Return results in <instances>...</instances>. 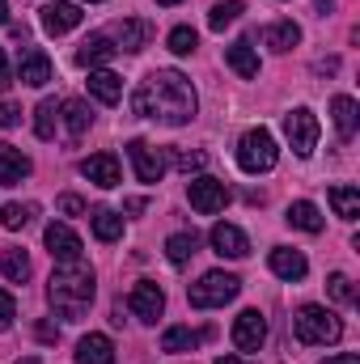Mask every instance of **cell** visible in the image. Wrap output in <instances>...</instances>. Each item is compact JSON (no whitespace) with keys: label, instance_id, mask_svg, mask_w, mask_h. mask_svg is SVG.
Listing matches in <instances>:
<instances>
[{"label":"cell","instance_id":"6da1fadb","mask_svg":"<svg viewBox=\"0 0 360 364\" xmlns=\"http://www.w3.org/2000/svg\"><path fill=\"white\" fill-rule=\"evenodd\" d=\"M195 106H199L195 85L182 77L179 68H157V73H149V77L136 85V93H132V110H136L140 119H157V123H166V127L191 123V119H195Z\"/></svg>","mask_w":360,"mask_h":364},{"label":"cell","instance_id":"603a6c76","mask_svg":"<svg viewBox=\"0 0 360 364\" xmlns=\"http://www.w3.org/2000/svg\"><path fill=\"white\" fill-rule=\"evenodd\" d=\"M331 114H335V132H339V140H352L360 127V110L356 102L348 97V93H339L335 102H331Z\"/></svg>","mask_w":360,"mask_h":364},{"label":"cell","instance_id":"e575fe53","mask_svg":"<svg viewBox=\"0 0 360 364\" xmlns=\"http://www.w3.org/2000/svg\"><path fill=\"white\" fill-rule=\"evenodd\" d=\"M327 292H331V301H339V305H356V288H352V279L344 272L327 275Z\"/></svg>","mask_w":360,"mask_h":364},{"label":"cell","instance_id":"f35d334b","mask_svg":"<svg viewBox=\"0 0 360 364\" xmlns=\"http://www.w3.org/2000/svg\"><path fill=\"white\" fill-rule=\"evenodd\" d=\"M21 123V110L13 102H0V127H17Z\"/></svg>","mask_w":360,"mask_h":364},{"label":"cell","instance_id":"ba28073f","mask_svg":"<svg viewBox=\"0 0 360 364\" xmlns=\"http://www.w3.org/2000/svg\"><path fill=\"white\" fill-rule=\"evenodd\" d=\"M110 43H115V51H144L149 47V38H153V26L144 21V17H123V21H115L110 30H102Z\"/></svg>","mask_w":360,"mask_h":364},{"label":"cell","instance_id":"3957f363","mask_svg":"<svg viewBox=\"0 0 360 364\" xmlns=\"http://www.w3.org/2000/svg\"><path fill=\"white\" fill-rule=\"evenodd\" d=\"M292 335L305 348H331V343L344 339V322L322 305H301L297 318H292Z\"/></svg>","mask_w":360,"mask_h":364},{"label":"cell","instance_id":"681fc988","mask_svg":"<svg viewBox=\"0 0 360 364\" xmlns=\"http://www.w3.org/2000/svg\"><path fill=\"white\" fill-rule=\"evenodd\" d=\"M90 4H102V0H90Z\"/></svg>","mask_w":360,"mask_h":364},{"label":"cell","instance_id":"4316f807","mask_svg":"<svg viewBox=\"0 0 360 364\" xmlns=\"http://www.w3.org/2000/svg\"><path fill=\"white\" fill-rule=\"evenodd\" d=\"M90 225H93V237H97V242H119V237H123V216L110 212V208H93Z\"/></svg>","mask_w":360,"mask_h":364},{"label":"cell","instance_id":"44dd1931","mask_svg":"<svg viewBox=\"0 0 360 364\" xmlns=\"http://www.w3.org/2000/svg\"><path fill=\"white\" fill-rule=\"evenodd\" d=\"M90 93L102 106H115L123 97V77H115L110 68H90Z\"/></svg>","mask_w":360,"mask_h":364},{"label":"cell","instance_id":"74e56055","mask_svg":"<svg viewBox=\"0 0 360 364\" xmlns=\"http://www.w3.org/2000/svg\"><path fill=\"white\" fill-rule=\"evenodd\" d=\"M13 318H17V301H13V292H9V288H0V331H9V326H13Z\"/></svg>","mask_w":360,"mask_h":364},{"label":"cell","instance_id":"30bf717a","mask_svg":"<svg viewBox=\"0 0 360 364\" xmlns=\"http://www.w3.org/2000/svg\"><path fill=\"white\" fill-rule=\"evenodd\" d=\"M127 161H132V170H136V178L140 182H162L166 174V157L149 144V140H127Z\"/></svg>","mask_w":360,"mask_h":364},{"label":"cell","instance_id":"60d3db41","mask_svg":"<svg viewBox=\"0 0 360 364\" xmlns=\"http://www.w3.org/2000/svg\"><path fill=\"white\" fill-rule=\"evenodd\" d=\"M34 335H38L43 343H55V339H60V331H55L51 322H38V331H34Z\"/></svg>","mask_w":360,"mask_h":364},{"label":"cell","instance_id":"ac0fdd59","mask_svg":"<svg viewBox=\"0 0 360 364\" xmlns=\"http://www.w3.org/2000/svg\"><path fill=\"white\" fill-rule=\"evenodd\" d=\"M30 157L13 144H0V186H17L21 178H30Z\"/></svg>","mask_w":360,"mask_h":364},{"label":"cell","instance_id":"7c38bea8","mask_svg":"<svg viewBox=\"0 0 360 364\" xmlns=\"http://www.w3.org/2000/svg\"><path fill=\"white\" fill-rule=\"evenodd\" d=\"M43 242H47V250H51L55 263H77V259H81V237H77L64 220H51L47 233H43Z\"/></svg>","mask_w":360,"mask_h":364},{"label":"cell","instance_id":"d6986e66","mask_svg":"<svg viewBox=\"0 0 360 364\" xmlns=\"http://www.w3.org/2000/svg\"><path fill=\"white\" fill-rule=\"evenodd\" d=\"M60 119H64V127H68V140H73V144H77V140L93 127V114H90V106H85L81 97L60 102Z\"/></svg>","mask_w":360,"mask_h":364},{"label":"cell","instance_id":"7402d4cb","mask_svg":"<svg viewBox=\"0 0 360 364\" xmlns=\"http://www.w3.org/2000/svg\"><path fill=\"white\" fill-rule=\"evenodd\" d=\"M77 364H115V343L106 335H85L77 343Z\"/></svg>","mask_w":360,"mask_h":364},{"label":"cell","instance_id":"4dcf8cb0","mask_svg":"<svg viewBox=\"0 0 360 364\" xmlns=\"http://www.w3.org/2000/svg\"><path fill=\"white\" fill-rule=\"evenodd\" d=\"M195 250H199V237H195V233H174V237L166 242V259H170L174 267L191 263V259H195Z\"/></svg>","mask_w":360,"mask_h":364},{"label":"cell","instance_id":"f6af8a7d","mask_svg":"<svg viewBox=\"0 0 360 364\" xmlns=\"http://www.w3.org/2000/svg\"><path fill=\"white\" fill-rule=\"evenodd\" d=\"M216 364H250V360H242V356H221Z\"/></svg>","mask_w":360,"mask_h":364},{"label":"cell","instance_id":"4fadbf2b","mask_svg":"<svg viewBox=\"0 0 360 364\" xmlns=\"http://www.w3.org/2000/svg\"><path fill=\"white\" fill-rule=\"evenodd\" d=\"M208 242H212V250H216L221 259H246V255H250V242H246V233H242L238 225H229V220L212 225Z\"/></svg>","mask_w":360,"mask_h":364},{"label":"cell","instance_id":"e0dca14e","mask_svg":"<svg viewBox=\"0 0 360 364\" xmlns=\"http://www.w3.org/2000/svg\"><path fill=\"white\" fill-rule=\"evenodd\" d=\"M268 267L280 279H288V284H297V279H305V272H309V263H305V255L301 250H288V246H275L268 259Z\"/></svg>","mask_w":360,"mask_h":364},{"label":"cell","instance_id":"8d00e7d4","mask_svg":"<svg viewBox=\"0 0 360 364\" xmlns=\"http://www.w3.org/2000/svg\"><path fill=\"white\" fill-rule=\"evenodd\" d=\"M174 166L186 170V174L191 170H203L208 166V153H199V149H174Z\"/></svg>","mask_w":360,"mask_h":364},{"label":"cell","instance_id":"52a82bcc","mask_svg":"<svg viewBox=\"0 0 360 364\" xmlns=\"http://www.w3.org/2000/svg\"><path fill=\"white\" fill-rule=\"evenodd\" d=\"M186 199H191L195 212L212 216V212H221V208L229 203V186H225L221 178H212V174H199V178L186 182Z\"/></svg>","mask_w":360,"mask_h":364},{"label":"cell","instance_id":"1f68e13d","mask_svg":"<svg viewBox=\"0 0 360 364\" xmlns=\"http://www.w3.org/2000/svg\"><path fill=\"white\" fill-rule=\"evenodd\" d=\"M0 272H4L9 284L30 279V259H26V250H4V255H0Z\"/></svg>","mask_w":360,"mask_h":364},{"label":"cell","instance_id":"7dc6e473","mask_svg":"<svg viewBox=\"0 0 360 364\" xmlns=\"http://www.w3.org/2000/svg\"><path fill=\"white\" fill-rule=\"evenodd\" d=\"M17 364H43V360H38V356H30V360H17Z\"/></svg>","mask_w":360,"mask_h":364},{"label":"cell","instance_id":"d590c367","mask_svg":"<svg viewBox=\"0 0 360 364\" xmlns=\"http://www.w3.org/2000/svg\"><path fill=\"white\" fill-rule=\"evenodd\" d=\"M166 43H170V51H174V55H191V51L199 47V34H195L191 26H174Z\"/></svg>","mask_w":360,"mask_h":364},{"label":"cell","instance_id":"bcb514c9","mask_svg":"<svg viewBox=\"0 0 360 364\" xmlns=\"http://www.w3.org/2000/svg\"><path fill=\"white\" fill-rule=\"evenodd\" d=\"M9 21V0H0V26Z\"/></svg>","mask_w":360,"mask_h":364},{"label":"cell","instance_id":"ab89813d","mask_svg":"<svg viewBox=\"0 0 360 364\" xmlns=\"http://www.w3.org/2000/svg\"><path fill=\"white\" fill-rule=\"evenodd\" d=\"M60 212L81 216V212H85V199H77V195H60Z\"/></svg>","mask_w":360,"mask_h":364},{"label":"cell","instance_id":"ffe728a7","mask_svg":"<svg viewBox=\"0 0 360 364\" xmlns=\"http://www.w3.org/2000/svg\"><path fill=\"white\" fill-rule=\"evenodd\" d=\"M225 60H229V68H233L238 77H246V81H255V77H259V55H255L250 38L229 43V47H225Z\"/></svg>","mask_w":360,"mask_h":364},{"label":"cell","instance_id":"c3c4849f","mask_svg":"<svg viewBox=\"0 0 360 364\" xmlns=\"http://www.w3.org/2000/svg\"><path fill=\"white\" fill-rule=\"evenodd\" d=\"M157 4H182V0H157Z\"/></svg>","mask_w":360,"mask_h":364},{"label":"cell","instance_id":"836d02e7","mask_svg":"<svg viewBox=\"0 0 360 364\" xmlns=\"http://www.w3.org/2000/svg\"><path fill=\"white\" fill-rule=\"evenodd\" d=\"M30 216H34V203H4V208H0V225H4V229H13V233H17V229H26V225H30Z\"/></svg>","mask_w":360,"mask_h":364},{"label":"cell","instance_id":"d6a6232c","mask_svg":"<svg viewBox=\"0 0 360 364\" xmlns=\"http://www.w3.org/2000/svg\"><path fill=\"white\" fill-rule=\"evenodd\" d=\"M242 0H221V4H212V13H208V26L212 30H225V26H233L238 17H242Z\"/></svg>","mask_w":360,"mask_h":364},{"label":"cell","instance_id":"5bb4252c","mask_svg":"<svg viewBox=\"0 0 360 364\" xmlns=\"http://www.w3.org/2000/svg\"><path fill=\"white\" fill-rule=\"evenodd\" d=\"M81 174H85L93 186L110 191V186H119V182H123V166H119V157H115V153H93V157L81 161Z\"/></svg>","mask_w":360,"mask_h":364},{"label":"cell","instance_id":"ee69618b","mask_svg":"<svg viewBox=\"0 0 360 364\" xmlns=\"http://www.w3.org/2000/svg\"><path fill=\"white\" fill-rule=\"evenodd\" d=\"M314 9H318V17H327V13L335 9V0H314Z\"/></svg>","mask_w":360,"mask_h":364},{"label":"cell","instance_id":"8992f818","mask_svg":"<svg viewBox=\"0 0 360 364\" xmlns=\"http://www.w3.org/2000/svg\"><path fill=\"white\" fill-rule=\"evenodd\" d=\"M318 132L322 127H318V114L309 106H297V110L284 114V136H288V144H292L297 157H309L318 149Z\"/></svg>","mask_w":360,"mask_h":364},{"label":"cell","instance_id":"d4e9b609","mask_svg":"<svg viewBox=\"0 0 360 364\" xmlns=\"http://www.w3.org/2000/svg\"><path fill=\"white\" fill-rule=\"evenodd\" d=\"M263 43H268L271 51H292L297 43H301V26L297 21H271L268 30H263Z\"/></svg>","mask_w":360,"mask_h":364},{"label":"cell","instance_id":"7a4b0ae2","mask_svg":"<svg viewBox=\"0 0 360 364\" xmlns=\"http://www.w3.org/2000/svg\"><path fill=\"white\" fill-rule=\"evenodd\" d=\"M93 292H97L93 272L81 259H77V263H60V267L51 272V284H47V301H51V309H55L64 322H81V318L90 314Z\"/></svg>","mask_w":360,"mask_h":364},{"label":"cell","instance_id":"9c48e42d","mask_svg":"<svg viewBox=\"0 0 360 364\" xmlns=\"http://www.w3.org/2000/svg\"><path fill=\"white\" fill-rule=\"evenodd\" d=\"M268 343V318L259 309H242L233 318V348L238 352H259Z\"/></svg>","mask_w":360,"mask_h":364},{"label":"cell","instance_id":"f1b7e54d","mask_svg":"<svg viewBox=\"0 0 360 364\" xmlns=\"http://www.w3.org/2000/svg\"><path fill=\"white\" fill-rule=\"evenodd\" d=\"M327 199H331L335 216H344V220H356V216H360V191H356V186H331V191H327Z\"/></svg>","mask_w":360,"mask_h":364},{"label":"cell","instance_id":"277c9868","mask_svg":"<svg viewBox=\"0 0 360 364\" xmlns=\"http://www.w3.org/2000/svg\"><path fill=\"white\" fill-rule=\"evenodd\" d=\"M275 161H280V149H275V136L268 127H250L238 140V166L246 174H268V170H275Z\"/></svg>","mask_w":360,"mask_h":364},{"label":"cell","instance_id":"b9f144b4","mask_svg":"<svg viewBox=\"0 0 360 364\" xmlns=\"http://www.w3.org/2000/svg\"><path fill=\"white\" fill-rule=\"evenodd\" d=\"M13 85V73H9V60H4V47H0V93Z\"/></svg>","mask_w":360,"mask_h":364},{"label":"cell","instance_id":"484cf974","mask_svg":"<svg viewBox=\"0 0 360 364\" xmlns=\"http://www.w3.org/2000/svg\"><path fill=\"white\" fill-rule=\"evenodd\" d=\"M288 225L292 229H301V233H322V212L309 203V199H297V203H288Z\"/></svg>","mask_w":360,"mask_h":364},{"label":"cell","instance_id":"2e32d148","mask_svg":"<svg viewBox=\"0 0 360 364\" xmlns=\"http://www.w3.org/2000/svg\"><path fill=\"white\" fill-rule=\"evenodd\" d=\"M17 81H21V85H34V90H43V85L51 81V60H47V51H38V47L21 51V64H17Z\"/></svg>","mask_w":360,"mask_h":364},{"label":"cell","instance_id":"cb8c5ba5","mask_svg":"<svg viewBox=\"0 0 360 364\" xmlns=\"http://www.w3.org/2000/svg\"><path fill=\"white\" fill-rule=\"evenodd\" d=\"M115 55V43L106 38V34H90L81 47H77V64L81 68H97V64H106Z\"/></svg>","mask_w":360,"mask_h":364},{"label":"cell","instance_id":"5b68a950","mask_svg":"<svg viewBox=\"0 0 360 364\" xmlns=\"http://www.w3.org/2000/svg\"><path fill=\"white\" fill-rule=\"evenodd\" d=\"M238 292H242V279H238V275L208 272L199 284H191V305H195V309H216V305H229Z\"/></svg>","mask_w":360,"mask_h":364},{"label":"cell","instance_id":"8fae6325","mask_svg":"<svg viewBox=\"0 0 360 364\" xmlns=\"http://www.w3.org/2000/svg\"><path fill=\"white\" fill-rule=\"evenodd\" d=\"M127 309H132L140 322H157V318L166 314V292H162L153 279H140V284L132 288V296H127Z\"/></svg>","mask_w":360,"mask_h":364},{"label":"cell","instance_id":"7bdbcfd3","mask_svg":"<svg viewBox=\"0 0 360 364\" xmlns=\"http://www.w3.org/2000/svg\"><path fill=\"white\" fill-rule=\"evenodd\" d=\"M327 364H360V356H352V352H344V356H331Z\"/></svg>","mask_w":360,"mask_h":364},{"label":"cell","instance_id":"f546056e","mask_svg":"<svg viewBox=\"0 0 360 364\" xmlns=\"http://www.w3.org/2000/svg\"><path fill=\"white\" fill-rule=\"evenodd\" d=\"M55 123H60V102L55 97L38 102V110H34V136L38 140H55Z\"/></svg>","mask_w":360,"mask_h":364},{"label":"cell","instance_id":"9a60e30c","mask_svg":"<svg viewBox=\"0 0 360 364\" xmlns=\"http://www.w3.org/2000/svg\"><path fill=\"white\" fill-rule=\"evenodd\" d=\"M81 4H73V0H55V4H47L43 9V30L51 34V38H60V34H68V30H77L81 26Z\"/></svg>","mask_w":360,"mask_h":364},{"label":"cell","instance_id":"83f0119b","mask_svg":"<svg viewBox=\"0 0 360 364\" xmlns=\"http://www.w3.org/2000/svg\"><path fill=\"white\" fill-rule=\"evenodd\" d=\"M208 339V331H191V326H170L162 335V352H195Z\"/></svg>","mask_w":360,"mask_h":364}]
</instances>
